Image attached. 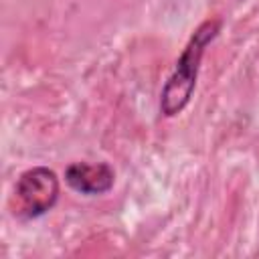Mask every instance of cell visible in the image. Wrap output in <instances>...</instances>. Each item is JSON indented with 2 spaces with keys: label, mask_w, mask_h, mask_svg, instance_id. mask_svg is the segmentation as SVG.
Returning a JSON list of instances; mask_svg holds the SVG:
<instances>
[{
  "label": "cell",
  "mask_w": 259,
  "mask_h": 259,
  "mask_svg": "<svg viewBox=\"0 0 259 259\" xmlns=\"http://www.w3.org/2000/svg\"><path fill=\"white\" fill-rule=\"evenodd\" d=\"M221 26H223L221 18H206L190 34L186 47L176 59V65L160 93V113L164 117H174L182 113L190 103L196 89L202 57L206 53V47L219 36Z\"/></svg>",
  "instance_id": "1"
},
{
  "label": "cell",
  "mask_w": 259,
  "mask_h": 259,
  "mask_svg": "<svg viewBox=\"0 0 259 259\" xmlns=\"http://www.w3.org/2000/svg\"><path fill=\"white\" fill-rule=\"evenodd\" d=\"M59 176L47 166H34L24 170L14 184L12 214L24 221L47 214L59 200Z\"/></svg>",
  "instance_id": "2"
},
{
  "label": "cell",
  "mask_w": 259,
  "mask_h": 259,
  "mask_svg": "<svg viewBox=\"0 0 259 259\" xmlns=\"http://www.w3.org/2000/svg\"><path fill=\"white\" fill-rule=\"evenodd\" d=\"M65 182L79 194L99 196L113 188L115 172L107 162H73L65 168Z\"/></svg>",
  "instance_id": "3"
}]
</instances>
